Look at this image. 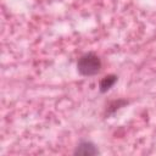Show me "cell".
Here are the masks:
<instances>
[{"label":"cell","instance_id":"1","mask_svg":"<svg viewBox=\"0 0 156 156\" xmlns=\"http://www.w3.org/2000/svg\"><path fill=\"white\" fill-rule=\"evenodd\" d=\"M77 68L82 76H94L101 68V60L99 58L98 55H95L93 52L84 54L78 60Z\"/></svg>","mask_w":156,"mask_h":156},{"label":"cell","instance_id":"3","mask_svg":"<svg viewBox=\"0 0 156 156\" xmlns=\"http://www.w3.org/2000/svg\"><path fill=\"white\" fill-rule=\"evenodd\" d=\"M117 80V77L116 76H107L105 78H102L100 80V90L104 93V91H107Z\"/></svg>","mask_w":156,"mask_h":156},{"label":"cell","instance_id":"2","mask_svg":"<svg viewBox=\"0 0 156 156\" xmlns=\"http://www.w3.org/2000/svg\"><path fill=\"white\" fill-rule=\"evenodd\" d=\"M99 151L95 147L94 144L90 141H82L74 150V154L77 155H84V156H90V155H96Z\"/></svg>","mask_w":156,"mask_h":156}]
</instances>
